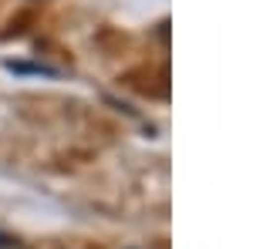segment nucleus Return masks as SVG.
I'll use <instances>...</instances> for the list:
<instances>
[{"instance_id":"obj_1","label":"nucleus","mask_w":253,"mask_h":249,"mask_svg":"<svg viewBox=\"0 0 253 249\" xmlns=\"http://www.w3.org/2000/svg\"><path fill=\"white\" fill-rule=\"evenodd\" d=\"M0 249H24L17 243V239H10V236H3V232H0Z\"/></svg>"}]
</instances>
